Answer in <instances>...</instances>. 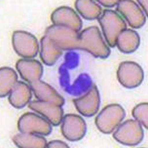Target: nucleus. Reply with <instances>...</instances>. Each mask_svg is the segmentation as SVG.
I'll return each mask as SVG.
<instances>
[{
  "mask_svg": "<svg viewBox=\"0 0 148 148\" xmlns=\"http://www.w3.org/2000/svg\"><path fill=\"white\" fill-rule=\"evenodd\" d=\"M16 68L22 79L30 84L40 80L43 72L40 62L34 60H20L17 62Z\"/></svg>",
  "mask_w": 148,
  "mask_h": 148,
  "instance_id": "2eb2a0df",
  "label": "nucleus"
},
{
  "mask_svg": "<svg viewBox=\"0 0 148 148\" xmlns=\"http://www.w3.org/2000/svg\"><path fill=\"white\" fill-rule=\"evenodd\" d=\"M62 51L47 36L42 38L40 56L45 64L52 65L55 64L62 55Z\"/></svg>",
  "mask_w": 148,
  "mask_h": 148,
  "instance_id": "f3484780",
  "label": "nucleus"
},
{
  "mask_svg": "<svg viewBox=\"0 0 148 148\" xmlns=\"http://www.w3.org/2000/svg\"><path fill=\"white\" fill-rule=\"evenodd\" d=\"M51 19L54 25L66 27L77 32L81 29V19L75 11L69 7L58 8L53 13Z\"/></svg>",
  "mask_w": 148,
  "mask_h": 148,
  "instance_id": "f8f14e48",
  "label": "nucleus"
},
{
  "mask_svg": "<svg viewBox=\"0 0 148 148\" xmlns=\"http://www.w3.org/2000/svg\"><path fill=\"white\" fill-rule=\"evenodd\" d=\"M125 116V111L120 105H110L104 108L97 116L95 124L101 132L109 134L119 126Z\"/></svg>",
  "mask_w": 148,
  "mask_h": 148,
  "instance_id": "f03ea898",
  "label": "nucleus"
},
{
  "mask_svg": "<svg viewBox=\"0 0 148 148\" xmlns=\"http://www.w3.org/2000/svg\"><path fill=\"white\" fill-rule=\"evenodd\" d=\"M31 90L30 87L24 82H18L9 94L10 103L16 108L23 107L30 101L32 96Z\"/></svg>",
  "mask_w": 148,
  "mask_h": 148,
  "instance_id": "dca6fc26",
  "label": "nucleus"
},
{
  "mask_svg": "<svg viewBox=\"0 0 148 148\" xmlns=\"http://www.w3.org/2000/svg\"><path fill=\"white\" fill-rule=\"evenodd\" d=\"M138 3L143 8L145 13L148 15V1H138Z\"/></svg>",
  "mask_w": 148,
  "mask_h": 148,
  "instance_id": "b1692460",
  "label": "nucleus"
},
{
  "mask_svg": "<svg viewBox=\"0 0 148 148\" xmlns=\"http://www.w3.org/2000/svg\"><path fill=\"white\" fill-rule=\"evenodd\" d=\"M28 107L31 109L44 116L55 126L60 124L62 120L63 110L61 106L59 105L38 101L31 102Z\"/></svg>",
  "mask_w": 148,
  "mask_h": 148,
  "instance_id": "ddd939ff",
  "label": "nucleus"
},
{
  "mask_svg": "<svg viewBox=\"0 0 148 148\" xmlns=\"http://www.w3.org/2000/svg\"><path fill=\"white\" fill-rule=\"evenodd\" d=\"M86 123L81 116L68 114L64 118L61 127L62 134L68 140L77 141L83 138L86 132Z\"/></svg>",
  "mask_w": 148,
  "mask_h": 148,
  "instance_id": "6e6552de",
  "label": "nucleus"
},
{
  "mask_svg": "<svg viewBox=\"0 0 148 148\" xmlns=\"http://www.w3.org/2000/svg\"><path fill=\"white\" fill-rule=\"evenodd\" d=\"M18 76L15 71L10 68L1 69V95L3 97L10 94L18 82Z\"/></svg>",
  "mask_w": 148,
  "mask_h": 148,
  "instance_id": "aec40b11",
  "label": "nucleus"
},
{
  "mask_svg": "<svg viewBox=\"0 0 148 148\" xmlns=\"http://www.w3.org/2000/svg\"><path fill=\"white\" fill-rule=\"evenodd\" d=\"M77 109L82 115L90 117L96 114L99 109L100 98L97 88L94 86L83 96L74 101Z\"/></svg>",
  "mask_w": 148,
  "mask_h": 148,
  "instance_id": "9b49d317",
  "label": "nucleus"
},
{
  "mask_svg": "<svg viewBox=\"0 0 148 148\" xmlns=\"http://www.w3.org/2000/svg\"><path fill=\"white\" fill-rule=\"evenodd\" d=\"M133 117L136 120L143 125L146 129L148 128V103H142L137 105L132 112Z\"/></svg>",
  "mask_w": 148,
  "mask_h": 148,
  "instance_id": "412c9836",
  "label": "nucleus"
},
{
  "mask_svg": "<svg viewBox=\"0 0 148 148\" xmlns=\"http://www.w3.org/2000/svg\"><path fill=\"white\" fill-rule=\"evenodd\" d=\"M14 143L20 148H45L47 141L44 138L34 134L21 133L13 138Z\"/></svg>",
  "mask_w": 148,
  "mask_h": 148,
  "instance_id": "a211bd4d",
  "label": "nucleus"
},
{
  "mask_svg": "<svg viewBox=\"0 0 148 148\" xmlns=\"http://www.w3.org/2000/svg\"><path fill=\"white\" fill-rule=\"evenodd\" d=\"M30 84L31 90L39 101L50 102L61 106L64 104V98L45 82L39 80Z\"/></svg>",
  "mask_w": 148,
  "mask_h": 148,
  "instance_id": "4468645a",
  "label": "nucleus"
},
{
  "mask_svg": "<svg viewBox=\"0 0 148 148\" xmlns=\"http://www.w3.org/2000/svg\"><path fill=\"white\" fill-rule=\"evenodd\" d=\"M123 63L127 69L121 64L117 73L119 82L123 86L128 88H134L139 86L144 78L143 71L141 67L135 62H129L130 69H128Z\"/></svg>",
  "mask_w": 148,
  "mask_h": 148,
  "instance_id": "9d476101",
  "label": "nucleus"
},
{
  "mask_svg": "<svg viewBox=\"0 0 148 148\" xmlns=\"http://www.w3.org/2000/svg\"><path fill=\"white\" fill-rule=\"evenodd\" d=\"M144 136L143 130L140 122L130 119L121 125L114 133L113 136L121 144L133 146L141 143Z\"/></svg>",
  "mask_w": 148,
  "mask_h": 148,
  "instance_id": "39448f33",
  "label": "nucleus"
},
{
  "mask_svg": "<svg viewBox=\"0 0 148 148\" xmlns=\"http://www.w3.org/2000/svg\"><path fill=\"white\" fill-rule=\"evenodd\" d=\"M47 148H69L67 145L64 142L59 140L50 141L47 144Z\"/></svg>",
  "mask_w": 148,
  "mask_h": 148,
  "instance_id": "4be33fe9",
  "label": "nucleus"
},
{
  "mask_svg": "<svg viewBox=\"0 0 148 148\" xmlns=\"http://www.w3.org/2000/svg\"><path fill=\"white\" fill-rule=\"evenodd\" d=\"M116 10L133 28L142 27L146 21V17L138 5L132 1H119Z\"/></svg>",
  "mask_w": 148,
  "mask_h": 148,
  "instance_id": "1a4fd4ad",
  "label": "nucleus"
},
{
  "mask_svg": "<svg viewBox=\"0 0 148 148\" xmlns=\"http://www.w3.org/2000/svg\"><path fill=\"white\" fill-rule=\"evenodd\" d=\"M98 21L108 44L111 47L115 46L119 34L127 28L124 19L115 11L106 10Z\"/></svg>",
  "mask_w": 148,
  "mask_h": 148,
  "instance_id": "f257e3e1",
  "label": "nucleus"
},
{
  "mask_svg": "<svg viewBox=\"0 0 148 148\" xmlns=\"http://www.w3.org/2000/svg\"><path fill=\"white\" fill-rule=\"evenodd\" d=\"M45 36L62 50L78 49L79 34L71 28L53 25L47 28Z\"/></svg>",
  "mask_w": 148,
  "mask_h": 148,
  "instance_id": "7ed1b4c3",
  "label": "nucleus"
},
{
  "mask_svg": "<svg viewBox=\"0 0 148 148\" xmlns=\"http://www.w3.org/2000/svg\"><path fill=\"white\" fill-rule=\"evenodd\" d=\"M81 49L87 51L95 56L105 58L110 50L102 39L100 31L96 27L84 29L80 34Z\"/></svg>",
  "mask_w": 148,
  "mask_h": 148,
  "instance_id": "20e7f679",
  "label": "nucleus"
},
{
  "mask_svg": "<svg viewBox=\"0 0 148 148\" xmlns=\"http://www.w3.org/2000/svg\"><path fill=\"white\" fill-rule=\"evenodd\" d=\"M12 44L16 53L26 59L35 57L38 52L39 45L36 39L32 34L26 32H14Z\"/></svg>",
  "mask_w": 148,
  "mask_h": 148,
  "instance_id": "423d86ee",
  "label": "nucleus"
},
{
  "mask_svg": "<svg viewBox=\"0 0 148 148\" xmlns=\"http://www.w3.org/2000/svg\"><path fill=\"white\" fill-rule=\"evenodd\" d=\"M75 8L79 13L85 19L93 20L99 18L102 13L101 7L92 1H77Z\"/></svg>",
  "mask_w": 148,
  "mask_h": 148,
  "instance_id": "6ab92c4d",
  "label": "nucleus"
},
{
  "mask_svg": "<svg viewBox=\"0 0 148 148\" xmlns=\"http://www.w3.org/2000/svg\"><path fill=\"white\" fill-rule=\"evenodd\" d=\"M99 3L105 7H113L117 5L119 1H97Z\"/></svg>",
  "mask_w": 148,
  "mask_h": 148,
  "instance_id": "5701e85b",
  "label": "nucleus"
},
{
  "mask_svg": "<svg viewBox=\"0 0 148 148\" xmlns=\"http://www.w3.org/2000/svg\"><path fill=\"white\" fill-rule=\"evenodd\" d=\"M18 129L21 133L47 135L52 130L49 122L35 113H27L23 115L18 122Z\"/></svg>",
  "mask_w": 148,
  "mask_h": 148,
  "instance_id": "0eeeda50",
  "label": "nucleus"
}]
</instances>
